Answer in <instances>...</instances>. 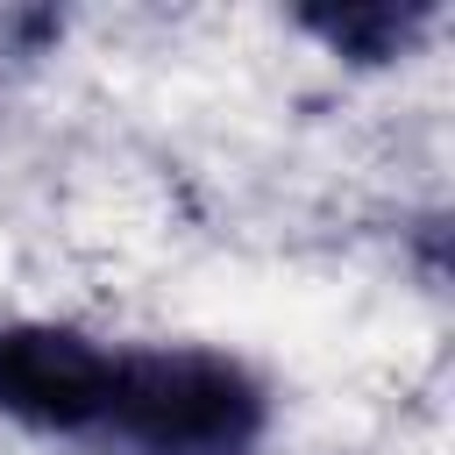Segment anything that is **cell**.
<instances>
[{"instance_id": "cell-1", "label": "cell", "mask_w": 455, "mask_h": 455, "mask_svg": "<svg viewBox=\"0 0 455 455\" xmlns=\"http://www.w3.org/2000/svg\"><path fill=\"white\" fill-rule=\"evenodd\" d=\"M0 419L92 455H256L263 384L213 348H121L50 320L0 327Z\"/></svg>"}, {"instance_id": "cell-2", "label": "cell", "mask_w": 455, "mask_h": 455, "mask_svg": "<svg viewBox=\"0 0 455 455\" xmlns=\"http://www.w3.org/2000/svg\"><path fill=\"white\" fill-rule=\"evenodd\" d=\"M427 21H434L427 7H341V14H306V28H320V36H327L334 50H348V57H391V50H405Z\"/></svg>"}]
</instances>
